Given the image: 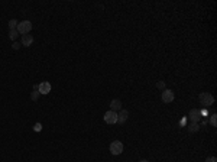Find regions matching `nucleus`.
Here are the masks:
<instances>
[{
	"label": "nucleus",
	"instance_id": "1",
	"mask_svg": "<svg viewBox=\"0 0 217 162\" xmlns=\"http://www.w3.org/2000/svg\"><path fill=\"white\" fill-rule=\"evenodd\" d=\"M17 32H19V35H28V33L32 30V23H30L29 21H23L21 22V23H17Z\"/></svg>",
	"mask_w": 217,
	"mask_h": 162
},
{
	"label": "nucleus",
	"instance_id": "2",
	"mask_svg": "<svg viewBox=\"0 0 217 162\" xmlns=\"http://www.w3.org/2000/svg\"><path fill=\"white\" fill-rule=\"evenodd\" d=\"M200 103L204 106V107H209L214 103V97L210 94V93H201L200 94Z\"/></svg>",
	"mask_w": 217,
	"mask_h": 162
},
{
	"label": "nucleus",
	"instance_id": "3",
	"mask_svg": "<svg viewBox=\"0 0 217 162\" xmlns=\"http://www.w3.org/2000/svg\"><path fill=\"white\" fill-rule=\"evenodd\" d=\"M104 122L107 125H114L117 123V113L113 112V110H108L104 113Z\"/></svg>",
	"mask_w": 217,
	"mask_h": 162
},
{
	"label": "nucleus",
	"instance_id": "4",
	"mask_svg": "<svg viewBox=\"0 0 217 162\" xmlns=\"http://www.w3.org/2000/svg\"><path fill=\"white\" fill-rule=\"evenodd\" d=\"M110 152L113 155H120L123 152V143L119 141H114L110 143Z\"/></svg>",
	"mask_w": 217,
	"mask_h": 162
},
{
	"label": "nucleus",
	"instance_id": "5",
	"mask_svg": "<svg viewBox=\"0 0 217 162\" xmlns=\"http://www.w3.org/2000/svg\"><path fill=\"white\" fill-rule=\"evenodd\" d=\"M174 97H175V94H174V91H171V90H164L162 91V101L164 103H172L174 101Z\"/></svg>",
	"mask_w": 217,
	"mask_h": 162
},
{
	"label": "nucleus",
	"instance_id": "6",
	"mask_svg": "<svg viewBox=\"0 0 217 162\" xmlns=\"http://www.w3.org/2000/svg\"><path fill=\"white\" fill-rule=\"evenodd\" d=\"M188 116H190V120H191L192 123H198V120L201 119V112L197 110V109H192Z\"/></svg>",
	"mask_w": 217,
	"mask_h": 162
},
{
	"label": "nucleus",
	"instance_id": "7",
	"mask_svg": "<svg viewBox=\"0 0 217 162\" xmlns=\"http://www.w3.org/2000/svg\"><path fill=\"white\" fill-rule=\"evenodd\" d=\"M38 91L41 93V94H48V93L51 91V84L48 83V81L41 83L39 86H38Z\"/></svg>",
	"mask_w": 217,
	"mask_h": 162
},
{
	"label": "nucleus",
	"instance_id": "8",
	"mask_svg": "<svg viewBox=\"0 0 217 162\" xmlns=\"http://www.w3.org/2000/svg\"><path fill=\"white\" fill-rule=\"evenodd\" d=\"M127 117H129L127 110H120V113L117 114V123H125L127 120Z\"/></svg>",
	"mask_w": 217,
	"mask_h": 162
},
{
	"label": "nucleus",
	"instance_id": "9",
	"mask_svg": "<svg viewBox=\"0 0 217 162\" xmlns=\"http://www.w3.org/2000/svg\"><path fill=\"white\" fill-rule=\"evenodd\" d=\"M34 42V36L32 35H22V45L23 46H30Z\"/></svg>",
	"mask_w": 217,
	"mask_h": 162
},
{
	"label": "nucleus",
	"instance_id": "10",
	"mask_svg": "<svg viewBox=\"0 0 217 162\" xmlns=\"http://www.w3.org/2000/svg\"><path fill=\"white\" fill-rule=\"evenodd\" d=\"M110 107H112L113 112H117V110H122V101L119 99H114L112 100V103H110Z\"/></svg>",
	"mask_w": 217,
	"mask_h": 162
},
{
	"label": "nucleus",
	"instance_id": "11",
	"mask_svg": "<svg viewBox=\"0 0 217 162\" xmlns=\"http://www.w3.org/2000/svg\"><path fill=\"white\" fill-rule=\"evenodd\" d=\"M17 35H19V32H17V29H10L9 30V38L12 39V41H15L17 38Z\"/></svg>",
	"mask_w": 217,
	"mask_h": 162
},
{
	"label": "nucleus",
	"instance_id": "12",
	"mask_svg": "<svg viewBox=\"0 0 217 162\" xmlns=\"http://www.w3.org/2000/svg\"><path fill=\"white\" fill-rule=\"evenodd\" d=\"M17 23H19V22H17L16 19H12V21L9 22V28H10V29H16V28H17Z\"/></svg>",
	"mask_w": 217,
	"mask_h": 162
},
{
	"label": "nucleus",
	"instance_id": "13",
	"mask_svg": "<svg viewBox=\"0 0 217 162\" xmlns=\"http://www.w3.org/2000/svg\"><path fill=\"white\" fill-rule=\"evenodd\" d=\"M200 129V127H198V123H192L191 126H190V127H188V130H190V132H197V130Z\"/></svg>",
	"mask_w": 217,
	"mask_h": 162
},
{
	"label": "nucleus",
	"instance_id": "14",
	"mask_svg": "<svg viewBox=\"0 0 217 162\" xmlns=\"http://www.w3.org/2000/svg\"><path fill=\"white\" fill-rule=\"evenodd\" d=\"M39 94H41V93L38 91V90H34V93H32V94H30V99H32V100H35V101H36V100L39 99Z\"/></svg>",
	"mask_w": 217,
	"mask_h": 162
},
{
	"label": "nucleus",
	"instance_id": "15",
	"mask_svg": "<svg viewBox=\"0 0 217 162\" xmlns=\"http://www.w3.org/2000/svg\"><path fill=\"white\" fill-rule=\"evenodd\" d=\"M210 125L213 126V127H216V126H217V117H216V114H213V116H211V119H210Z\"/></svg>",
	"mask_w": 217,
	"mask_h": 162
},
{
	"label": "nucleus",
	"instance_id": "16",
	"mask_svg": "<svg viewBox=\"0 0 217 162\" xmlns=\"http://www.w3.org/2000/svg\"><path fill=\"white\" fill-rule=\"evenodd\" d=\"M156 87L161 88V90H165V83H164V81H159V83L156 84Z\"/></svg>",
	"mask_w": 217,
	"mask_h": 162
},
{
	"label": "nucleus",
	"instance_id": "17",
	"mask_svg": "<svg viewBox=\"0 0 217 162\" xmlns=\"http://www.w3.org/2000/svg\"><path fill=\"white\" fill-rule=\"evenodd\" d=\"M41 129H42V125H41V123H36V125L34 126V130H36V132H41Z\"/></svg>",
	"mask_w": 217,
	"mask_h": 162
},
{
	"label": "nucleus",
	"instance_id": "18",
	"mask_svg": "<svg viewBox=\"0 0 217 162\" xmlns=\"http://www.w3.org/2000/svg\"><path fill=\"white\" fill-rule=\"evenodd\" d=\"M205 162H217V159L214 158V156H210V158H207V161Z\"/></svg>",
	"mask_w": 217,
	"mask_h": 162
},
{
	"label": "nucleus",
	"instance_id": "19",
	"mask_svg": "<svg viewBox=\"0 0 217 162\" xmlns=\"http://www.w3.org/2000/svg\"><path fill=\"white\" fill-rule=\"evenodd\" d=\"M19 48H21L19 44H13V49H19Z\"/></svg>",
	"mask_w": 217,
	"mask_h": 162
},
{
	"label": "nucleus",
	"instance_id": "20",
	"mask_svg": "<svg viewBox=\"0 0 217 162\" xmlns=\"http://www.w3.org/2000/svg\"><path fill=\"white\" fill-rule=\"evenodd\" d=\"M139 162H148V161H145V159H143V161H139Z\"/></svg>",
	"mask_w": 217,
	"mask_h": 162
}]
</instances>
